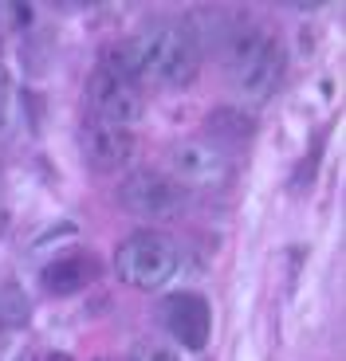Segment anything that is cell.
<instances>
[{"label":"cell","instance_id":"1","mask_svg":"<svg viewBox=\"0 0 346 361\" xmlns=\"http://www.w3.org/2000/svg\"><path fill=\"white\" fill-rule=\"evenodd\" d=\"M138 87H162V90H185L201 71V47L185 24L157 20L146 24L138 36L114 47Z\"/></svg>","mask_w":346,"mask_h":361},{"label":"cell","instance_id":"2","mask_svg":"<svg viewBox=\"0 0 346 361\" xmlns=\"http://www.w3.org/2000/svg\"><path fill=\"white\" fill-rule=\"evenodd\" d=\"M225 55H228L225 63H228V75H232V87H237L240 99L268 102L280 90L287 59H283V47L272 36L237 27L232 39H228V47H225Z\"/></svg>","mask_w":346,"mask_h":361},{"label":"cell","instance_id":"3","mask_svg":"<svg viewBox=\"0 0 346 361\" xmlns=\"http://www.w3.org/2000/svg\"><path fill=\"white\" fill-rule=\"evenodd\" d=\"M177 267H181V247L157 228H142L114 247V271L134 290H162L177 275Z\"/></svg>","mask_w":346,"mask_h":361},{"label":"cell","instance_id":"4","mask_svg":"<svg viewBox=\"0 0 346 361\" xmlns=\"http://www.w3.org/2000/svg\"><path fill=\"white\" fill-rule=\"evenodd\" d=\"M87 102H91V118L122 126V130H134L146 118V94L134 82V75L122 67L114 47L102 55V63L87 79Z\"/></svg>","mask_w":346,"mask_h":361},{"label":"cell","instance_id":"5","mask_svg":"<svg viewBox=\"0 0 346 361\" xmlns=\"http://www.w3.org/2000/svg\"><path fill=\"white\" fill-rule=\"evenodd\" d=\"M165 165H169V180L181 185V189H228L232 177H237L232 154L217 142H205V137L169 145Z\"/></svg>","mask_w":346,"mask_h":361},{"label":"cell","instance_id":"6","mask_svg":"<svg viewBox=\"0 0 346 361\" xmlns=\"http://www.w3.org/2000/svg\"><path fill=\"white\" fill-rule=\"evenodd\" d=\"M119 204L126 208L130 216H142L150 224H162V220H177L185 208V189L173 185L165 173L157 169H134L122 177L119 185Z\"/></svg>","mask_w":346,"mask_h":361},{"label":"cell","instance_id":"7","mask_svg":"<svg viewBox=\"0 0 346 361\" xmlns=\"http://www.w3.org/2000/svg\"><path fill=\"white\" fill-rule=\"evenodd\" d=\"M79 154L87 161V169L102 173V177H114L122 173L138 154V137L134 130L110 126V122H99V118H87L79 126Z\"/></svg>","mask_w":346,"mask_h":361},{"label":"cell","instance_id":"8","mask_svg":"<svg viewBox=\"0 0 346 361\" xmlns=\"http://www.w3.org/2000/svg\"><path fill=\"white\" fill-rule=\"evenodd\" d=\"M162 318H165V330L185 350H205V342L213 334V310H209V298L205 295H197V290H173L162 302Z\"/></svg>","mask_w":346,"mask_h":361},{"label":"cell","instance_id":"9","mask_svg":"<svg viewBox=\"0 0 346 361\" xmlns=\"http://www.w3.org/2000/svg\"><path fill=\"white\" fill-rule=\"evenodd\" d=\"M95 279H99V259H95V255H87V252L59 255V259H52L44 271H40L44 290H47V295H55V298L79 295V290H87Z\"/></svg>","mask_w":346,"mask_h":361},{"label":"cell","instance_id":"10","mask_svg":"<svg viewBox=\"0 0 346 361\" xmlns=\"http://www.w3.org/2000/svg\"><path fill=\"white\" fill-rule=\"evenodd\" d=\"M32 322V302H28L24 287L20 283H0V330H24Z\"/></svg>","mask_w":346,"mask_h":361},{"label":"cell","instance_id":"11","mask_svg":"<svg viewBox=\"0 0 346 361\" xmlns=\"http://www.w3.org/2000/svg\"><path fill=\"white\" fill-rule=\"evenodd\" d=\"M240 114H232V110H217V114L209 118V130L217 137H232V145L237 142H244L248 134H252V126H232V122H237Z\"/></svg>","mask_w":346,"mask_h":361},{"label":"cell","instance_id":"12","mask_svg":"<svg viewBox=\"0 0 346 361\" xmlns=\"http://www.w3.org/2000/svg\"><path fill=\"white\" fill-rule=\"evenodd\" d=\"M126 361H181L177 353L169 350V345H157V342H138L134 350H130Z\"/></svg>","mask_w":346,"mask_h":361},{"label":"cell","instance_id":"13","mask_svg":"<svg viewBox=\"0 0 346 361\" xmlns=\"http://www.w3.org/2000/svg\"><path fill=\"white\" fill-rule=\"evenodd\" d=\"M8 110H12V79H8V71L0 67V130L8 122Z\"/></svg>","mask_w":346,"mask_h":361},{"label":"cell","instance_id":"14","mask_svg":"<svg viewBox=\"0 0 346 361\" xmlns=\"http://www.w3.org/2000/svg\"><path fill=\"white\" fill-rule=\"evenodd\" d=\"M40 361H71V353H55V350H47V353H40Z\"/></svg>","mask_w":346,"mask_h":361}]
</instances>
